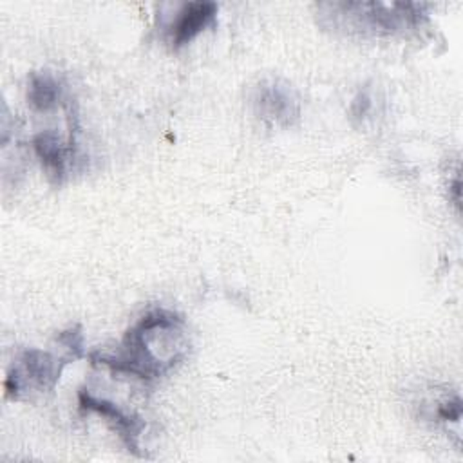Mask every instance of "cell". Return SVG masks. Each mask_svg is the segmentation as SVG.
Masks as SVG:
<instances>
[{
	"label": "cell",
	"mask_w": 463,
	"mask_h": 463,
	"mask_svg": "<svg viewBox=\"0 0 463 463\" xmlns=\"http://www.w3.org/2000/svg\"><path fill=\"white\" fill-rule=\"evenodd\" d=\"M371 109V98L365 90L358 92V96L353 99L351 103V116L353 118H364L367 114V110Z\"/></svg>",
	"instance_id": "obj_10"
},
{
	"label": "cell",
	"mask_w": 463,
	"mask_h": 463,
	"mask_svg": "<svg viewBox=\"0 0 463 463\" xmlns=\"http://www.w3.org/2000/svg\"><path fill=\"white\" fill-rule=\"evenodd\" d=\"M76 130H78V121L76 114L69 118V136L67 139H61L56 132L52 130H42L33 136L31 145L40 159L42 166L52 177L54 181L61 183L69 170L72 168L78 154V141H76Z\"/></svg>",
	"instance_id": "obj_4"
},
{
	"label": "cell",
	"mask_w": 463,
	"mask_h": 463,
	"mask_svg": "<svg viewBox=\"0 0 463 463\" xmlns=\"http://www.w3.org/2000/svg\"><path fill=\"white\" fill-rule=\"evenodd\" d=\"M461 411H463L461 400H459V396H456V398H452V400L443 402V403L438 407V416H439L441 420H447V421H459Z\"/></svg>",
	"instance_id": "obj_9"
},
{
	"label": "cell",
	"mask_w": 463,
	"mask_h": 463,
	"mask_svg": "<svg viewBox=\"0 0 463 463\" xmlns=\"http://www.w3.org/2000/svg\"><path fill=\"white\" fill-rule=\"evenodd\" d=\"M78 402H80L81 411H90V412H96L101 418H105L110 423V427L118 432V436L121 438V441L125 443L128 452H132L137 458L146 456L141 450V443H139L141 432L145 429V421L137 414H128L123 409H119L116 403H112L105 398L94 396L87 389H80Z\"/></svg>",
	"instance_id": "obj_6"
},
{
	"label": "cell",
	"mask_w": 463,
	"mask_h": 463,
	"mask_svg": "<svg viewBox=\"0 0 463 463\" xmlns=\"http://www.w3.org/2000/svg\"><path fill=\"white\" fill-rule=\"evenodd\" d=\"M257 116L271 127H291L300 116V103L295 90L279 80L262 81L253 96Z\"/></svg>",
	"instance_id": "obj_5"
},
{
	"label": "cell",
	"mask_w": 463,
	"mask_h": 463,
	"mask_svg": "<svg viewBox=\"0 0 463 463\" xmlns=\"http://www.w3.org/2000/svg\"><path fill=\"white\" fill-rule=\"evenodd\" d=\"M188 335L181 315L170 309L145 313L123 336L114 353H92L94 365L143 382L161 378L188 353Z\"/></svg>",
	"instance_id": "obj_1"
},
{
	"label": "cell",
	"mask_w": 463,
	"mask_h": 463,
	"mask_svg": "<svg viewBox=\"0 0 463 463\" xmlns=\"http://www.w3.org/2000/svg\"><path fill=\"white\" fill-rule=\"evenodd\" d=\"M425 7L412 2H333L322 4L320 14L336 29L380 36L420 27L427 18Z\"/></svg>",
	"instance_id": "obj_2"
},
{
	"label": "cell",
	"mask_w": 463,
	"mask_h": 463,
	"mask_svg": "<svg viewBox=\"0 0 463 463\" xmlns=\"http://www.w3.org/2000/svg\"><path fill=\"white\" fill-rule=\"evenodd\" d=\"M67 101H69V98L65 94V87L60 81V78H56L52 72L40 71V72H33L29 76L27 103L34 110L47 112V110L54 109L56 105H61Z\"/></svg>",
	"instance_id": "obj_8"
},
{
	"label": "cell",
	"mask_w": 463,
	"mask_h": 463,
	"mask_svg": "<svg viewBox=\"0 0 463 463\" xmlns=\"http://www.w3.org/2000/svg\"><path fill=\"white\" fill-rule=\"evenodd\" d=\"M217 14V4L213 2H188L179 7L174 18L166 25V33L174 49L190 43L201 34Z\"/></svg>",
	"instance_id": "obj_7"
},
{
	"label": "cell",
	"mask_w": 463,
	"mask_h": 463,
	"mask_svg": "<svg viewBox=\"0 0 463 463\" xmlns=\"http://www.w3.org/2000/svg\"><path fill=\"white\" fill-rule=\"evenodd\" d=\"M76 358L80 356L67 347L61 354L34 347L25 349L16 360H13L7 371L5 394L18 400L25 391H51L60 380L63 367Z\"/></svg>",
	"instance_id": "obj_3"
}]
</instances>
